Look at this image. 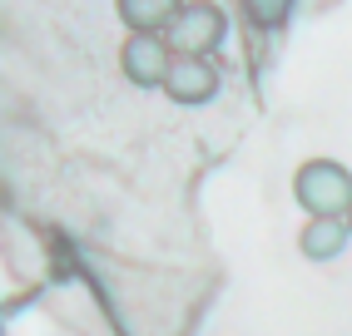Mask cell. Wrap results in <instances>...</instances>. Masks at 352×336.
I'll use <instances>...</instances> for the list:
<instances>
[{"label":"cell","mask_w":352,"mask_h":336,"mask_svg":"<svg viewBox=\"0 0 352 336\" xmlns=\"http://www.w3.org/2000/svg\"><path fill=\"white\" fill-rule=\"evenodd\" d=\"M347 232H352V213H347Z\"/></svg>","instance_id":"cell-8"},{"label":"cell","mask_w":352,"mask_h":336,"mask_svg":"<svg viewBox=\"0 0 352 336\" xmlns=\"http://www.w3.org/2000/svg\"><path fill=\"white\" fill-rule=\"evenodd\" d=\"M243 15H248V25H258V30H278L293 15V0H243Z\"/></svg>","instance_id":"cell-7"},{"label":"cell","mask_w":352,"mask_h":336,"mask_svg":"<svg viewBox=\"0 0 352 336\" xmlns=\"http://www.w3.org/2000/svg\"><path fill=\"white\" fill-rule=\"evenodd\" d=\"M164 94L174 104H208L219 94V69L208 60H189V55H174L169 64V80H164Z\"/></svg>","instance_id":"cell-4"},{"label":"cell","mask_w":352,"mask_h":336,"mask_svg":"<svg viewBox=\"0 0 352 336\" xmlns=\"http://www.w3.org/2000/svg\"><path fill=\"white\" fill-rule=\"evenodd\" d=\"M228 35V15L214 5V0H189V5L179 10V20L169 25V50L174 55H189V60H208L223 45Z\"/></svg>","instance_id":"cell-2"},{"label":"cell","mask_w":352,"mask_h":336,"mask_svg":"<svg viewBox=\"0 0 352 336\" xmlns=\"http://www.w3.org/2000/svg\"><path fill=\"white\" fill-rule=\"evenodd\" d=\"M184 5L189 0H114V15L124 20L129 35H169Z\"/></svg>","instance_id":"cell-5"},{"label":"cell","mask_w":352,"mask_h":336,"mask_svg":"<svg viewBox=\"0 0 352 336\" xmlns=\"http://www.w3.org/2000/svg\"><path fill=\"white\" fill-rule=\"evenodd\" d=\"M169 64H174V50L164 35H129L120 45V69L134 89H164Z\"/></svg>","instance_id":"cell-3"},{"label":"cell","mask_w":352,"mask_h":336,"mask_svg":"<svg viewBox=\"0 0 352 336\" xmlns=\"http://www.w3.org/2000/svg\"><path fill=\"white\" fill-rule=\"evenodd\" d=\"M293 198L308 218H347L352 213V173L338 158H308L293 173Z\"/></svg>","instance_id":"cell-1"},{"label":"cell","mask_w":352,"mask_h":336,"mask_svg":"<svg viewBox=\"0 0 352 336\" xmlns=\"http://www.w3.org/2000/svg\"><path fill=\"white\" fill-rule=\"evenodd\" d=\"M347 243H352L347 218H308L302 232H298V252L308 257V262H333Z\"/></svg>","instance_id":"cell-6"}]
</instances>
